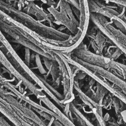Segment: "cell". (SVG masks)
<instances>
[{
    "label": "cell",
    "mask_w": 126,
    "mask_h": 126,
    "mask_svg": "<svg viewBox=\"0 0 126 126\" xmlns=\"http://www.w3.org/2000/svg\"><path fill=\"white\" fill-rule=\"evenodd\" d=\"M65 0L66 1H68V0Z\"/></svg>",
    "instance_id": "1"
}]
</instances>
